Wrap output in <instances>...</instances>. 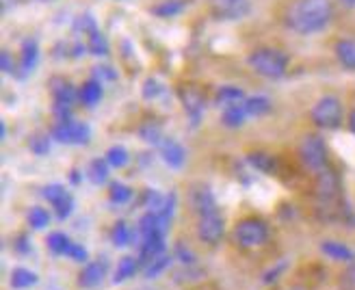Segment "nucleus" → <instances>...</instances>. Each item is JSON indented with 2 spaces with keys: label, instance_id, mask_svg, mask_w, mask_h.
Wrapping results in <instances>:
<instances>
[{
  "label": "nucleus",
  "instance_id": "22",
  "mask_svg": "<svg viewBox=\"0 0 355 290\" xmlns=\"http://www.w3.org/2000/svg\"><path fill=\"white\" fill-rule=\"evenodd\" d=\"M37 61H40V46L35 40H26L22 44V61H20V67L24 74H31V71L37 67Z\"/></svg>",
  "mask_w": 355,
  "mask_h": 290
},
{
  "label": "nucleus",
  "instance_id": "15",
  "mask_svg": "<svg viewBox=\"0 0 355 290\" xmlns=\"http://www.w3.org/2000/svg\"><path fill=\"white\" fill-rule=\"evenodd\" d=\"M321 253L327 256L329 260H336V262H347V264H353L355 262V251L340 243V241H323L321 243Z\"/></svg>",
  "mask_w": 355,
  "mask_h": 290
},
{
  "label": "nucleus",
  "instance_id": "19",
  "mask_svg": "<svg viewBox=\"0 0 355 290\" xmlns=\"http://www.w3.org/2000/svg\"><path fill=\"white\" fill-rule=\"evenodd\" d=\"M247 162H250L256 171L266 173V176H271L277 169V160L266 152H250L247 154Z\"/></svg>",
  "mask_w": 355,
  "mask_h": 290
},
{
  "label": "nucleus",
  "instance_id": "36",
  "mask_svg": "<svg viewBox=\"0 0 355 290\" xmlns=\"http://www.w3.org/2000/svg\"><path fill=\"white\" fill-rule=\"evenodd\" d=\"M52 208H55V212H57V216L61 221H65L69 214H72V210H74V197L72 195H65V197H61L59 202H55L52 204Z\"/></svg>",
  "mask_w": 355,
  "mask_h": 290
},
{
  "label": "nucleus",
  "instance_id": "43",
  "mask_svg": "<svg viewBox=\"0 0 355 290\" xmlns=\"http://www.w3.org/2000/svg\"><path fill=\"white\" fill-rule=\"evenodd\" d=\"M13 249H15L17 253H28V251H31V243H28V237H26V234H20V237L15 239Z\"/></svg>",
  "mask_w": 355,
  "mask_h": 290
},
{
  "label": "nucleus",
  "instance_id": "12",
  "mask_svg": "<svg viewBox=\"0 0 355 290\" xmlns=\"http://www.w3.org/2000/svg\"><path fill=\"white\" fill-rule=\"evenodd\" d=\"M158 150H161V158L165 160L167 167H171V169L184 167V162H187V150H184V145L180 141L165 137V141L158 145Z\"/></svg>",
  "mask_w": 355,
  "mask_h": 290
},
{
  "label": "nucleus",
  "instance_id": "35",
  "mask_svg": "<svg viewBox=\"0 0 355 290\" xmlns=\"http://www.w3.org/2000/svg\"><path fill=\"white\" fill-rule=\"evenodd\" d=\"M182 7H184L182 0H165V3L156 5V7L152 9V13L161 15V17H171V15H175V13H180Z\"/></svg>",
  "mask_w": 355,
  "mask_h": 290
},
{
  "label": "nucleus",
  "instance_id": "41",
  "mask_svg": "<svg viewBox=\"0 0 355 290\" xmlns=\"http://www.w3.org/2000/svg\"><path fill=\"white\" fill-rule=\"evenodd\" d=\"M340 286L343 290H355V262L347 268V273L340 280Z\"/></svg>",
  "mask_w": 355,
  "mask_h": 290
},
{
  "label": "nucleus",
  "instance_id": "21",
  "mask_svg": "<svg viewBox=\"0 0 355 290\" xmlns=\"http://www.w3.org/2000/svg\"><path fill=\"white\" fill-rule=\"evenodd\" d=\"M139 266H141V260H139V258H135V256H123V258L119 260L117 268H115V278H113V282H115V284L128 282L130 278L137 275Z\"/></svg>",
  "mask_w": 355,
  "mask_h": 290
},
{
  "label": "nucleus",
  "instance_id": "46",
  "mask_svg": "<svg viewBox=\"0 0 355 290\" xmlns=\"http://www.w3.org/2000/svg\"><path fill=\"white\" fill-rule=\"evenodd\" d=\"M349 130L355 135V108H353V111L349 113Z\"/></svg>",
  "mask_w": 355,
  "mask_h": 290
},
{
  "label": "nucleus",
  "instance_id": "33",
  "mask_svg": "<svg viewBox=\"0 0 355 290\" xmlns=\"http://www.w3.org/2000/svg\"><path fill=\"white\" fill-rule=\"evenodd\" d=\"M28 225L33 228V230H44L48 223H50V212L46 210V208H42V206H33L31 210H28Z\"/></svg>",
  "mask_w": 355,
  "mask_h": 290
},
{
  "label": "nucleus",
  "instance_id": "14",
  "mask_svg": "<svg viewBox=\"0 0 355 290\" xmlns=\"http://www.w3.org/2000/svg\"><path fill=\"white\" fill-rule=\"evenodd\" d=\"M191 204L195 208V212H198L200 216L202 214H208V212H217V199L215 195H212V191L208 187H198L193 189L191 193Z\"/></svg>",
  "mask_w": 355,
  "mask_h": 290
},
{
  "label": "nucleus",
  "instance_id": "16",
  "mask_svg": "<svg viewBox=\"0 0 355 290\" xmlns=\"http://www.w3.org/2000/svg\"><path fill=\"white\" fill-rule=\"evenodd\" d=\"M334 52L345 69L355 71V40H338L334 46Z\"/></svg>",
  "mask_w": 355,
  "mask_h": 290
},
{
  "label": "nucleus",
  "instance_id": "11",
  "mask_svg": "<svg viewBox=\"0 0 355 290\" xmlns=\"http://www.w3.org/2000/svg\"><path fill=\"white\" fill-rule=\"evenodd\" d=\"M163 253H165V234L156 232V234H150V237H141V247H139L141 264L146 266L148 262L163 256Z\"/></svg>",
  "mask_w": 355,
  "mask_h": 290
},
{
  "label": "nucleus",
  "instance_id": "47",
  "mask_svg": "<svg viewBox=\"0 0 355 290\" xmlns=\"http://www.w3.org/2000/svg\"><path fill=\"white\" fill-rule=\"evenodd\" d=\"M340 3H343L345 7H349V9H353V7H355V0H340Z\"/></svg>",
  "mask_w": 355,
  "mask_h": 290
},
{
  "label": "nucleus",
  "instance_id": "18",
  "mask_svg": "<svg viewBox=\"0 0 355 290\" xmlns=\"http://www.w3.org/2000/svg\"><path fill=\"white\" fill-rule=\"evenodd\" d=\"M37 282H40L37 273H35V271H31V268H26V266H15V268L11 271V280H9V284H11V288H15V290H26V288L35 286Z\"/></svg>",
  "mask_w": 355,
  "mask_h": 290
},
{
  "label": "nucleus",
  "instance_id": "7",
  "mask_svg": "<svg viewBox=\"0 0 355 290\" xmlns=\"http://www.w3.org/2000/svg\"><path fill=\"white\" fill-rule=\"evenodd\" d=\"M210 3V11L219 20H243V17L250 15L252 11V3L250 0H208Z\"/></svg>",
  "mask_w": 355,
  "mask_h": 290
},
{
  "label": "nucleus",
  "instance_id": "37",
  "mask_svg": "<svg viewBox=\"0 0 355 290\" xmlns=\"http://www.w3.org/2000/svg\"><path fill=\"white\" fill-rule=\"evenodd\" d=\"M67 193H69V191H67V189H65L63 185H48V187H44V193H42V195H44V197L48 199V202H50V206H52V204H55V202H59L61 197H65Z\"/></svg>",
  "mask_w": 355,
  "mask_h": 290
},
{
  "label": "nucleus",
  "instance_id": "39",
  "mask_svg": "<svg viewBox=\"0 0 355 290\" xmlns=\"http://www.w3.org/2000/svg\"><path fill=\"white\" fill-rule=\"evenodd\" d=\"M65 256H67L69 260H74V262H87L89 253H87V249H85L83 245H78V243H72V245H69V249H67Z\"/></svg>",
  "mask_w": 355,
  "mask_h": 290
},
{
  "label": "nucleus",
  "instance_id": "44",
  "mask_svg": "<svg viewBox=\"0 0 355 290\" xmlns=\"http://www.w3.org/2000/svg\"><path fill=\"white\" fill-rule=\"evenodd\" d=\"M115 76H117V74L113 71V67H109V65H98V67H96V80H98V78H102V80H104V78L115 80Z\"/></svg>",
  "mask_w": 355,
  "mask_h": 290
},
{
  "label": "nucleus",
  "instance_id": "13",
  "mask_svg": "<svg viewBox=\"0 0 355 290\" xmlns=\"http://www.w3.org/2000/svg\"><path fill=\"white\" fill-rule=\"evenodd\" d=\"M50 94L55 98V102H63V104H74L78 100V92L76 87L69 83L63 76H52L50 78Z\"/></svg>",
  "mask_w": 355,
  "mask_h": 290
},
{
  "label": "nucleus",
  "instance_id": "3",
  "mask_svg": "<svg viewBox=\"0 0 355 290\" xmlns=\"http://www.w3.org/2000/svg\"><path fill=\"white\" fill-rule=\"evenodd\" d=\"M343 102L336 96H323L318 98L310 111V119L314 126L323 130H336L343 126Z\"/></svg>",
  "mask_w": 355,
  "mask_h": 290
},
{
  "label": "nucleus",
  "instance_id": "42",
  "mask_svg": "<svg viewBox=\"0 0 355 290\" xmlns=\"http://www.w3.org/2000/svg\"><path fill=\"white\" fill-rule=\"evenodd\" d=\"M175 258L180 260L182 264H195V256H193V251H189L184 245H178V247H175Z\"/></svg>",
  "mask_w": 355,
  "mask_h": 290
},
{
  "label": "nucleus",
  "instance_id": "30",
  "mask_svg": "<svg viewBox=\"0 0 355 290\" xmlns=\"http://www.w3.org/2000/svg\"><path fill=\"white\" fill-rule=\"evenodd\" d=\"M171 262H173V258H169V256H158L156 260H152V262H148L146 264V268H144V273H146V280H156L161 273H165V271L171 266Z\"/></svg>",
  "mask_w": 355,
  "mask_h": 290
},
{
  "label": "nucleus",
  "instance_id": "45",
  "mask_svg": "<svg viewBox=\"0 0 355 290\" xmlns=\"http://www.w3.org/2000/svg\"><path fill=\"white\" fill-rule=\"evenodd\" d=\"M0 63H3V71H5V74H13L15 65H13L11 54H9L7 50H3V54H0Z\"/></svg>",
  "mask_w": 355,
  "mask_h": 290
},
{
  "label": "nucleus",
  "instance_id": "32",
  "mask_svg": "<svg viewBox=\"0 0 355 290\" xmlns=\"http://www.w3.org/2000/svg\"><path fill=\"white\" fill-rule=\"evenodd\" d=\"M109 199H111V204H119V206L128 204L132 199V189L123 182H113L109 187Z\"/></svg>",
  "mask_w": 355,
  "mask_h": 290
},
{
  "label": "nucleus",
  "instance_id": "25",
  "mask_svg": "<svg viewBox=\"0 0 355 290\" xmlns=\"http://www.w3.org/2000/svg\"><path fill=\"white\" fill-rule=\"evenodd\" d=\"M139 137L144 139L146 143H150V145H156V148L165 141V133H163V128H161V123H156V121H146V123H141Z\"/></svg>",
  "mask_w": 355,
  "mask_h": 290
},
{
  "label": "nucleus",
  "instance_id": "2",
  "mask_svg": "<svg viewBox=\"0 0 355 290\" xmlns=\"http://www.w3.org/2000/svg\"><path fill=\"white\" fill-rule=\"evenodd\" d=\"M250 65L262 78H282L288 69V57L277 48H258L250 54Z\"/></svg>",
  "mask_w": 355,
  "mask_h": 290
},
{
  "label": "nucleus",
  "instance_id": "10",
  "mask_svg": "<svg viewBox=\"0 0 355 290\" xmlns=\"http://www.w3.org/2000/svg\"><path fill=\"white\" fill-rule=\"evenodd\" d=\"M106 273H109V262L106 260H92V262H85L83 271L78 273V286L85 290H94L98 286H102Z\"/></svg>",
  "mask_w": 355,
  "mask_h": 290
},
{
  "label": "nucleus",
  "instance_id": "17",
  "mask_svg": "<svg viewBox=\"0 0 355 290\" xmlns=\"http://www.w3.org/2000/svg\"><path fill=\"white\" fill-rule=\"evenodd\" d=\"M245 102V100H243ZM243 102H236V104H227L223 106V115H221V121L225 128H241V126L245 123V119L250 117L245 111Z\"/></svg>",
  "mask_w": 355,
  "mask_h": 290
},
{
  "label": "nucleus",
  "instance_id": "28",
  "mask_svg": "<svg viewBox=\"0 0 355 290\" xmlns=\"http://www.w3.org/2000/svg\"><path fill=\"white\" fill-rule=\"evenodd\" d=\"M46 245H48V249L52 253H55V256H65L69 245H72V241H69L67 234H63V232H52L50 237L46 239Z\"/></svg>",
  "mask_w": 355,
  "mask_h": 290
},
{
  "label": "nucleus",
  "instance_id": "31",
  "mask_svg": "<svg viewBox=\"0 0 355 290\" xmlns=\"http://www.w3.org/2000/svg\"><path fill=\"white\" fill-rule=\"evenodd\" d=\"M111 241L115 247H126L130 245L132 241V232H130V225L126 221H117L111 230Z\"/></svg>",
  "mask_w": 355,
  "mask_h": 290
},
{
  "label": "nucleus",
  "instance_id": "4",
  "mask_svg": "<svg viewBox=\"0 0 355 290\" xmlns=\"http://www.w3.org/2000/svg\"><path fill=\"white\" fill-rule=\"evenodd\" d=\"M269 239V225L258 216H247L234 228V243L243 249H256Z\"/></svg>",
  "mask_w": 355,
  "mask_h": 290
},
{
  "label": "nucleus",
  "instance_id": "26",
  "mask_svg": "<svg viewBox=\"0 0 355 290\" xmlns=\"http://www.w3.org/2000/svg\"><path fill=\"white\" fill-rule=\"evenodd\" d=\"M245 100V94L243 89L234 87V85H225V87H219V92L215 94V102L219 106H227V104H236V102H243Z\"/></svg>",
  "mask_w": 355,
  "mask_h": 290
},
{
  "label": "nucleus",
  "instance_id": "20",
  "mask_svg": "<svg viewBox=\"0 0 355 290\" xmlns=\"http://www.w3.org/2000/svg\"><path fill=\"white\" fill-rule=\"evenodd\" d=\"M104 96V89H102V83L100 80H87L83 87H80V92H78V100L85 104V106H96Z\"/></svg>",
  "mask_w": 355,
  "mask_h": 290
},
{
  "label": "nucleus",
  "instance_id": "48",
  "mask_svg": "<svg viewBox=\"0 0 355 290\" xmlns=\"http://www.w3.org/2000/svg\"><path fill=\"white\" fill-rule=\"evenodd\" d=\"M288 290H306V288H301V286H293V288H288Z\"/></svg>",
  "mask_w": 355,
  "mask_h": 290
},
{
  "label": "nucleus",
  "instance_id": "27",
  "mask_svg": "<svg viewBox=\"0 0 355 290\" xmlns=\"http://www.w3.org/2000/svg\"><path fill=\"white\" fill-rule=\"evenodd\" d=\"M104 158H106V162H109L111 167L121 169V167H126V165H128L130 154H128L126 148H123V145H111V148L106 150Z\"/></svg>",
  "mask_w": 355,
  "mask_h": 290
},
{
  "label": "nucleus",
  "instance_id": "5",
  "mask_svg": "<svg viewBox=\"0 0 355 290\" xmlns=\"http://www.w3.org/2000/svg\"><path fill=\"white\" fill-rule=\"evenodd\" d=\"M299 158L301 162L314 173H318L321 169L329 167V154H327V145L318 135H308L304 137L299 145Z\"/></svg>",
  "mask_w": 355,
  "mask_h": 290
},
{
  "label": "nucleus",
  "instance_id": "1",
  "mask_svg": "<svg viewBox=\"0 0 355 290\" xmlns=\"http://www.w3.org/2000/svg\"><path fill=\"white\" fill-rule=\"evenodd\" d=\"M334 17L329 0H297L286 11V24L299 35H314L327 28Z\"/></svg>",
  "mask_w": 355,
  "mask_h": 290
},
{
  "label": "nucleus",
  "instance_id": "24",
  "mask_svg": "<svg viewBox=\"0 0 355 290\" xmlns=\"http://www.w3.org/2000/svg\"><path fill=\"white\" fill-rule=\"evenodd\" d=\"M243 106H245L247 115L260 117V115H266L271 111V100L266 96H250V98H245Z\"/></svg>",
  "mask_w": 355,
  "mask_h": 290
},
{
  "label": "nucleus",
  "instance_id": "38",
  "mask_svg": "<svg viewBox=\"0 0 355 290\" xmlns=\"http://www.w3.org/2000/svg\"><path fill=\"white\" fill-rule=\"evenodd\" d=\"M161 94H163V87H161V83H158L156 78H148L144 83V98L154 100V98H158Z\"/></svg>",
  "mask_w": 355,
  "mask_h": 290
},
{
  "label": "nucleus",
  "instance_id": "8",
  "mask_svg": "<svg viewBox=\"0 0 355 290\" xmlns=\"http://www.w3.org/2000/svg\"><path fill=\"white\" fill-rule=\"evenodd\" d=\"M178 96H180V102L184 106V111L191 119L193 126H200L204 113H206V98L204 94L200 92V89H195L191 85H184L178 89Z\"/></svg>",
  "mask_w": 355,
  "mask_h": 290
},
{
  "label": "nucleus",
  "instance_id": "29",
  "mask_svg": "<svg viewBox=\"0 0 355 290\" xmlns=\"http://www.w3.org/2000/svg\"><path fill=\"white\" fill-rule=\"evenodd\" d=\"M87 50L92 54H98V57H104V54H109V42H106L104 35L96 28L94 33L87 35Z\"/></svg>",
  "mask_w": 355,
  "mask_h": 290
},
{
  "label": "nucleus",
  "instance_id": "6",
  "mask_svg": "<svg viewBox=\"0 0 355 290\" xmlns=\"http://www.w3.org/2000/svg\"><path fill=\"white\" fill-rule=\"evenodd\" d=\"M52 139L59 143L67 145H87L92 139V128L87 123L76 121V119H67V121H57L50 130Z\"/></svg>",
  "mask_w": 355,
  "mask_h": 290
},
{
  "label": "nucleus",
  "instance_id": "40",
  "mask_svg": "<svg viewBox=\"0 0 355 290\" xmlns=\"http://www.w3.org/2000/svg\"><path fill=\"white\" fill-rule=\"evenodd\" d=\"M288 266V262L286 260H279L277 262V266H271L269 271H266V273L262 275V284H266V286H269V284H273L277 278H279V273H282V271L284 268H286Z\"/></svg>",
  "mask_w": 355,
  "mask_h": 290
},
{
  "label": "nucleus",
  "instance_id": "34",
  "mask_svg": "<svg viewBox=\"0 0 355 290\" xmlns=\"http://www.w3.org/2000/svg\"><path fill=\"white\" fill-rule=\"evenodd\" d=\"M50 137L52 135H44V133H35L28 141V148L35 156H46L50 152Z\"/></svg>",
  "mask_w": 355,
  "mask_h": 290
},
{
  "label": "nucleus",
  "instance_id": "23",
  "mask_svg": "<svg viewBox=\"0 0 355 290\" xmlns=\"http://www.w3.org/2000/svg\"><path fill=\"white\" fill-rule=\"evenodd\" d=\"M109 167L111 165L106 162V158H94L87 167V178L92 180L96 187H102L106 180H109Z\"/></svg>",
  "mask_w": 355,
  "mask_h": 290
},
{
  "label": "nucleus",
  "instance_id": "9",
  "mask_svg": "<svg viewBox=\"0 0 355 290\" xmlns=\"http://www.w3.org/2000/svg\"><path fill=\"white\" fill-rule=\"evenodd\" d=\"M225 234V223H223V216L217 212H208L200 216V223H198V237L202 243L206 245H217L221 243Z\"/></svg>",
  "mask_w": 355,
  "mask_h": 290
}]
</instances>
